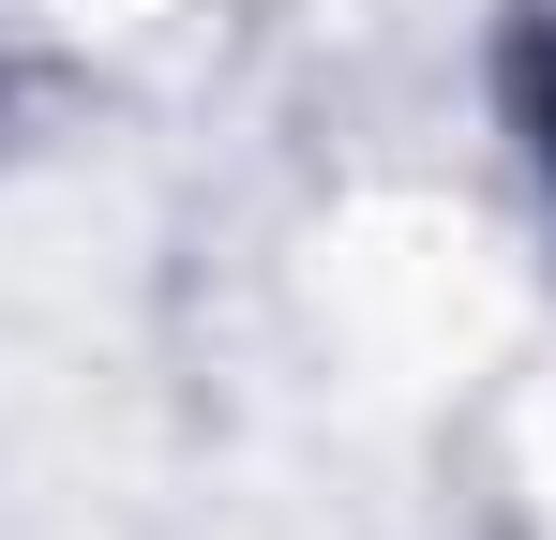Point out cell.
<instances>
[{"mask_svg": "<svg viewBox=\"0 0 556 540\" xmlns=\"http://www.w3.org/2000/svg\"><path fill=\"white\" fill-rule=\"evenodd\" d=\"M527 61H556V0H542V30H527ZM527 120H542V151H556V76H527Z\"/></svg>", "mask_w": 556, "mask_h": 540, "instance_id": "cell-1", "label": "cell"}]
</instances>
